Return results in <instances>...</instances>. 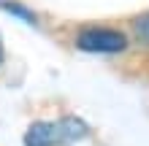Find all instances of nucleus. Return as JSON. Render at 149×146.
<instances>
[{
  "mask_svg": "<svg viewBox=\"0 0 149 146\" xmlns=\"http://www.w3.org/2000/svg\"><path fill=\"white\" fill-rule=\"evenodd\" d=\"M87 135V125L79 116H63L57 122H33L24 133V146H60Z\"/></svg>",
  "mask_w": 149,
  "mask_h": 146,
  "instance_id": "f257e3e1",
  "label": "nucleus"
},
{
  "mask_svg": "<svg viewBox=\"0 0 149 146\" xmlns=\"http://www.w3.org/2000/svg\"><path fill=\"white\" fill-rule=\"evenodd\" d=\"M76 46L81 51H100V54H114V51H125L127 38L119 30H109V27H92V30H81L76 38Z\"/></svg>",
  "mask_w": 149,
  "mask_h": 146,
  "instance_id": "f03ea898",
  "label": "nucleus"
},
{
  "mask_svg": "<svg viewBox=\"0 0 149 146\" xmlns=\"http://www.w3.org/2000/svg\"><path fill=\"white\" fill-rule=\"evenodd\" d=\"M136 38L141 44H149V14L141 16V19H136Z\"/></svg>",
  "mask_w": 149,
  "mask_h": 146,
  "instance_id": "7ed1b4c3",
  "label": "nucleus"
},
{
  "mask_svg": "<svg viewBox=\"0 0 149 146\" xmlns=\"http://www.w3.org/2000/svg\"><path fill=\"white\" fill-rule=\"evenodd\" d=\"M0 62H3V46H0Z\"/></svg>",
  "mask_w": 149,
  "mask_h": 146,
  "instance_id": "20e7f679",
  "label": "nucleus"
}]
</instances>
